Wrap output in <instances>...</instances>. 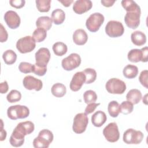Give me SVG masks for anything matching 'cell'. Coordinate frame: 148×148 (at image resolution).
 I'll list each match as a JSON object with an SVG mask.
<instances>
[{"instance_id": "38", "label": "cell", "mask_w": 148, "mask_h": 148, "mask_svg": "<svg viewBox=\"0 0 148 148\" xmlns=\"http://www.w3.org/2000/svg\"><path fill=\"white\" fill-rule=\"evenodd\" d=\"M47 72V66L42 65L38 64L35 63L32 66V72L34 73L35 75L42 76L45 75Z\"/></svg>"}, {"instance_id": "24", "label": "cell", "mask_w": 148, "mask_h": 148, "mask_svg": "<svg viewBox=\"0 0 148 148\" xmlns=\"http://www.w3.org/2000/svg\"><path fill=\"white\" fill-rule=\"evenodd\" d=\"M52 19L49 16H41L37 19L36 25L38 28H42L48 31L52 26Z\"/></svg>"}, {"instance_id": "11", "label": "cell", "mask_w": 148, "mask_h": 148, "mask_svg": "<svg viewBox=\"0 0 148 148\" xmlns=\"http://www.w3.org/2000/svg\"><path fill=\"white\" fill-rule=\"evenodd\" d=\"M141 10L127 12L124 17V21L127 26L131 29H136L140 24Z\"/></svg>"}, {"instance_id": "6", "label": "cell", "mask_w": 148, "mask_h": 148, "mask_svg": "<svg viewBox=\"0 0 148 148\" xmlns=\"http://www.w3.org/2000/svg\"><path fill=\"white\" fill-rule=\"evenodd\" d=\"M124 28L123 24L118 21L110 20L105 27L106 34L111 38H117L123 35Z\"/></svg>"}, {"instance_id": "47", "label": "cell", "mask_w": 148, "mask_h": 148, "mask_svg": "<svg viewBox=\"0 0 148 148\" xmlns=\"http://www.w3.org/2000/svg\"><path fill=\"white\" fill-rule=\"evenodd\" d=\"M143 52V62H146L147 61V55H148V47H145L142 49H141Z\"/></svg>"}, {"instance_id": "19", "label": "cell", "mask_w": 148, "mask_h": 148, "mask_svg": "<svg viewBox=\"0 0 148 148\" xmlns=\"http://www.w3.org/2000/svg\"><path fill=\"white\" fill-rule=\"evenodd\" d=\"M107 117L105 112L98 110L91 116V123L97 127H100L106 122Z\"/></svg>"}, {"instance_id": "48", "label": "cell", "mask_w": 148, "mask_h": 148, "mask_svg": "<svg viewBox=\"0 0 148 148\" xmlns=\"http://www.w3.org/2000/svg\"><path fill=\"white\" fill-rule=\"evenodd\" d=\"M58 2L61 3L65 7H68L73 2V0H58Z\"/></svg>"}, {"instance_id": "31", "label": "cell", "mask_w": 148, "mask_h": 148, "mask_svg": "<svg viewBox=\"0 0 148 148\" xmlns=\"http://www.w3.org/2000/svg\"><path fill=\"white\" fill-rule=\"evenodd\" d=\"M121 3L127 12L140 10V6L135 1L132 0H123Z\"/></svg>"}, {"instance_id": "37", "label": "cell", "mask_w": 148, "mask_h": 148, "mask_svg": "<svg viewBox=\"0 0 148 148\" xmlns=\"http://www.w3.org/2000/svg\"><path fill=\"white\" fill-rule=\"evenodd\" d=\"M134 109L133 104L130 101H123L120 105V113L124 114L131 113Z\"/></svg>"}, {"instance_id": "20", "label": "cell", "mask_w": 148, "mask_h": 148, "mask_svg": "<svg viewBox=\"0 0 148 148\" xmlns=\"http://www.w3.org/2000/svg\"><path fill=\"white\" fill-rule=\"evenodd\" d=\"M15 128L25 136L31 134L34 131L35 126L32 122L30 121H26L20 122Z\"/></svg>"}, {"instance_id": "3", "label": "cell", "mask_w": 148, "mask_h": 148, "mask_svg": "<svg viewBox=\"0 0 148 148\" xmlns=\"http://www.w3.org/2000/svg\"><path fill=\"white\" fill-rule=\"evenodd\" d=\"M35 40L32 36H25L19 39L16 43V48L23 54L31 52L36 46Z\"/></svg>"}, {"instance_id": "36", "label": "cell", "mask_w": 148, "mask_h": 148, "mask_svg": "<svg viewBox=\"0 0 148 148\" xmlns=\"http://www.w3.org/2000/svg\"><path fill=\"white\" fill-rule=\"evenodd\" d=\"M21 98V94L20 91L16 90H11L6 96L8 101L10 103H14L19 101Z\"/></svg>"}, {"instance_id": "33", "label": "cell", "mask_w": 148, "mask_h": 148, "mask_svg": "<svg viewBox=\"0 0 148 148\" xmlns=\"http://www.w3.org/2000/svg\"><path fill=\"white\" fill-rule=\"evenodd\" d=\"M51 0H36V8L40 12H48L50 9Z\"/></svg>"}, {"instance_id": "45", "label": "cell", "mask_w": 148, "mask_h": 148, "mask_svg": "<svg viewBox=\"0 0 148 148\" xmlns=\"http://www.w3.org/2000/svg\"><path fill=\"white\" fill-rule=\"evenodd\" d=\"M101 2L102 4V5L105 7H110L115 2V1L114 0H113V1H112V0H102L101 1Z\"/></svg>"}, {"instance_id": "23", "label": "cell", "mask_w": 148, "mask_h": 148, "mask_svg": "<svg viewBox=\"0 0 148 148\" xmlns=\"http://www.w3.org/2000/svg\"><path fill=\"white\" fill-rule=\"evenodd\" d=\"M127 57L128 60L132 62H143V52L141 49H134L131 50L128 53Z\"/></svg>"}, {"instance_id": "10", "label": "cell", "mask_w": 148, "mask_h": 148, "mask_svg": "<svg viewBox=\"0 0 148 148\" xmlns=\"http://www.w3.org/2000/svg\"><path fill=\"white\" fill-rule=\"evenodd\" d=\"M81 64V58L77 53H71L64 58L61 62L62 68L66 71H72L78 66Z\"/></svg>"}, {"instance_id": "2", "label": "cell", "mask_w": 148, "mask_h": 148, "mask_svg": "<svg viewBox=\"0 0 148 148\" xmlns=\"http://www.w3.org/2000/svg\"><path fill=\"white\" fill-rule=\"evenodd\" d=\"M29 114V110L26 106L20 105L10 106L7 110L8 117L11 120L25 119Z\"/></svg>"}, {"instance_id": "43", "label": "cell", "mask_w": 148, "mask_h": 148, "mask_svg": "<svg viewBox=\"0 0 148 148\" xmlns=\"http://www.w3.org/2000/svg\"><path fill=\"white\" fill-rule=\"evenodd\" d=\"M8 38V34L4 28L3 25L1 24V33H0V41L1 42H5Z\"/></svg>"}, {"instance_id": "25", "label": "cell", "mask_w": 148, "mask_h": 148, "mask_svg": "<svg viewBox=\"0 0 148 148\" xmlns=\"http://www.w3.org/2000/svg\"><path fill=\"white\" fill-rule=\"evenodd\" d=\"M123 73L125 77L127 79H134L138 74V68L134 65L128 64L124 68Z\"/></svg>"}, {"instance_id": "18", "label": "cell", "mask_w": 148, "mask_h": 148, "mask_svg": "<svg viewBox=\"0 0 148 148\" xmlns=\"http://www.w3.org/2000/svg\"><path fill=\"white\" fill-rule=\"evenodd\" d=\"M73 40L77 45H83L88 40V35L83 29H77L73 34Z\"/></svg>"}, {"instance_id": "12", "label": "cell", "mask_w": 148, "mask_h": 148, "mask_svg": "<svg viewBox=\"0 0 148 148\" xmlns=\"http://www.w3.org/2000/svg\"><path fill=\"white\" fill-rule=\"evenodd\" d=\"M4 20L7 25L11 29L18 28L21 22L20 16L13 10H8L5 13Z\"/></svg>"}, {"instance_id": "35", "label": "cell", "mask_w": 148, "mask_h": 148, "mask_svg": "<svg viewBox=\"0 0 148 148\" xmlns=\"http://www.w3.org/2000/svg\"><path fill=\"white\" fill-rule=\"evenodd\" d=\"M83 99L86 103L95 102L97 99V95L94 91L89 90L84 92L83 94Z\"/></svg>"}, {"instance_id": "28", "label": "cell", "mask_w": 148, "mask_h": 148, "mask_svg": "<svg viewBox=\"0 0 148 148\" xmlns=\"http://www.w3.org/2000/svg\"><path fill=\"white\" fill-rule=\"evenodd\" d=\"M54 53L57 56H62L65 54L68 50L67 46L63 42H57L53 45Z\"/></svg>"}, {"instance_id": "5", "label": "cell", "mask_w": 148, "mask_h": 148, "mask_svg": "<svg viewBox=\"0 0 148 148\" xmlns=\"http://www.w3.org/2000/svg\"><path fill=\"white\" fill-rule=\"evenodd\" d=\"M104 20V16L101 13H92L87 19L86 26L90 32H95L99 30L100 27L103 24Z\"/></svg>"}, {"instance_id": "41", "label": "cell", "mask_w": 148, "mask_h": 148, "mask_svg": "<svg viewBox=\"0 0 148 148\" xmlns=\"http://www.w3.org/2000/svg\"><path fill=\"white\" fill-rule=\"evenodd\" d=\"M25 1L24 0H11L9 1L10 5L16 9L23 8L25 5Z\"/></svg>"}, {"instance_id": "29", "label": "cell", "mask_w": 148, "mask_h": 148, "mask_svg": "<svg viewBox=\"0 0 148 148\" xmlns=\"http://www.w3.org/2000/svg\"><path fill=\"white\" fill-rule=\"evenodd\" d=\"M108 110L112 117H117L120 113V105L116 101H112L108 104Z\"/></svg>"}, {"instance_id": "21", "label": "cell", "mask_w": 148, "mask_h": 148, "mask_svg": "<svg viewBox=\"0 0 148 148\" xmlns=\"http://www.w3.org/2000/svg\"><path fill=\"white\" fill-rule=\"evenodd\" d=\"M131 39L133 44L138 46H142L146 42V35L140 31L133 32L131 35Z\"/></svg>"}, {"instance_id": "9", "label": "cell", "mask_w": 148, "mask_h": 148, "mask_svg": "<svg viewBox=\"0 0 148 148\" xmlns=\"http://www.w3.org/2000/svg\"><path fill=\"white\" fill-rule=\"evenodd\" d=\"M103 134L108 142L111 143L117 142L120 138V132L117 124L114 122L108 124L104 128Z\"/></svg>"}, {"instance_id": "30", "label": "cell", "mask_w": 148, "mask_h": 148, "mask_svg": "<svg viewBox=\"0 0 148 148\" xmlns=\"http://www.w3.org/2000/svg\"><path fill=\"white\" fill-rule=\"evenodd\" d=\"M2 58L5 64L8 65H12L16 62L17 54L12 50H7L3 53Z\"/></svg>"}, {"instance_id": "46", "label": "cell", "mask_w": 148, "mask_h": 148, "mask_svg": "<svg viewBox=\"0 0 148 148\" xmlns=\"http://www.w3.org/2000/svg\"><path fill=\"white\" fill-rule=\"evenodd\" d=\"M6 131L3 128V121L1 120V141H3L6 139Z\"/></svg>"}, {"instance_id": "40", "label": "cell", "mask_w": 148, "mask_h": 148, "mask_svg": "<svg viewBox=\"0 0 148 148\" xmlns=\"http://www.w3.org/2000/svg\"><path fill=\"white\" fill-rule=\"evenodd\" d=\"M147 75H148V71L147 70H144V71H142L140 72L139 77V80L140 83L146 88H148Z\"/></svg>"}, {"instance_id": "17", "label": "cell", "mask_w": 148, "mask_h": 148, "mask_svg": "<svg viewBox=\"0 0 148 148\" xmlns=\"http://www.w3.org/2000/svg\"><path fill=\"white\" fill-rule=\"evenodd\" d=\"M24 134L15 128L9 138V142L14 147H20L24 142Z\"/></svg>"}, {"instance_id": "39", "label": "cell", "mask_w": 148, "mask_h": 148, "mask_svg": "<svg viewBox=\"0 0 148 148\" xmlns=\"http://www.w3.org/2000/svg\"><path fill=\"white\" fill-rule=\"evenodd\" d=\"M32 66L33 65L29 62H21L18 65V69L23 73H29L32 72Z\"/></svg>"}, {"instance_id": "42", "label": "cell", "mask_w": 148, "mask_h": 148, "mask_svg": "<svg viewBox=\"0 0 148 148\" xmlns=\"http://www.w3.org/2000/svg\"><path fill=\"white\" fill-rule=\"evenodd\" d=\"M100 105L99 103H95V102H93V103H88L87 105V106H86V109H85V113L86 114H89L91 113H92L95 110V109Z\"/></svg>"}, {"instance_id": "15", "label": "cell", "mask_w": 148, "mask_h": 148, "mask_svg": "<svg viewBox=\"0 0 148 148\" xmlns=\"http://www.w3.org/2000/svg\"><path fill=\"white\" fill-rule=\"evenodd\" d=\"M50 51L47 48H40L35 54L36 63L39 65L47 66V64L50 59Z\"/></svg>"}, {"instance_id": "16", "label": "cell", "mask_w": 148, "mask_h": 148, "mask_svg": "<svg viewBox=\"0 0 148 148\" xmlns=\"http://www.w3.org/2000/svg\"><path fill=\"white\" fill-rule=\"evenodd\" d=\"M92 6V3L90 0H77L73 5V11L79 14H82L90 10Z\"/></svg>"}, {"instance_id": "8", "label": "cell", "mask_w": 148, "mask_h": 148, "mask_svg": "<svg viewBox=\"0 0 148 148\" xmlns=\"http://www.w3.org/2000/svg\"><path fill=\"white\" fill-rule=\"evenodd\" d=\"M143 137V134L140 131L129 128L124 132L123 139L124 142L127 144L138 145L140 143Z\"/></svg>"}, {"instance_id": "32", "label": "cell", "mask_w": 148, "mask_h": 148, "mask_svg": "<svg viewBox=\"0 0 148 148\" xmlns=\"http://www.w3.org/2000/svg\"><path fill=\"white\" fill-rule=\"evenodd\" d=\"M47 36L46 30L42 28H37L32 34V37L36 42H41L43 41Z\"/></svg>"}, {"instance_id": "22", "label": "cell", "mask_w": 148, "mask_h": 148, "mask_svg": "<svg viewBox=\"0 0 148 148\" xmlns=\"http://www.w3.org/2000/svg\"><path fill=\"white\" fill-rule=\"evenodd\" d=\"M142 93L138 89H131L130 90L127 95L126 99L128 101L131 102L133 105L138 103L142 99Z\"/></svg>"}, {"instance_id": "1", "label": "cell", "mask_w": 148, "mask_h": 148, "mask_svg": "<svg viewBox=\"0 0 148 148\" xmlns=\"http://www.w3.org/2000/svg\"><path fill=\"white\" fill-rule=\"evenodd\" d=\"M52 132L47 129L41 130L33 140V146L35 148H47L53 140Z\"/></svg>"}, {"instance_id": "27", "label": "cell", "mask_w": 148, "mask_h": 148, "mask_svg": "<svg viewBox=\"0 0 148 148\" xmlns=\"http://www.w3.org/2000/svg\"><path fill=\"white\" fill-rule=\"evenodd\" d=\"M51 91L54 96L57 98H61L66 94V88L64 84L60 83H57L53 85Z\"/></svg>"}, {"instance_id": "4", "label": "cell", "mask_w": 148, "mask_h": 148, "mask_svg": "<svg viewBox=\"0 0 148 148\" xmlns=\"http://www.w3.org/2000/svg\"><path fill=\"white\" fill-rule=\"evenodd\" d=\"M108 92L113 94H122L126 90V84L121 80L117 78L110 79L105 84Z\"/></svg>"}, {"instance_id": "44", "label": "cell", "mask_w": 148, "mask_h": 148, "mask_svg": "<svg viewBox=\"0 0 148 148\" xmlns=\"http://www.w3.org/2000/svg\"><path fill=\"white\" fill-rule=\"evenodd\" d=\"M8 84L6 80L0 84V92L1 94H5L8 91Z\"/></svg>"}, {"instance_id": "13", "label": "cell", "mask_w": 148, "mask_h": 148, "mask_svg": "<svg viewBox=\"0 0 148 148\" xmlns=\"http://www.w3.org/2000/svg\"><path fill=\"white\" fill-rule=\"evenodd\" d=\"M23 84L24 87L29 90H35V91H40L42 87V82L38 79L30 75L24 77L23 80Z\"/></svg>"}, {"instance_id": "14", "label": "cell", "mask_w": 148, "mask_h": 148, "mask_svg": "<svg viewBox=\"0 0 148 148\" xmlns=\"http://www.w3.org/2000/svg\"><path fill=\"white\" fill-rule=\"evenodd\" d=\"M86 82V76L83 72H77L74 74L70 82L69 87L73 91H79Z\"/></svg>"}, {"instance_id": "7", "label": "cell", "mask_w": 148, "mask_h": 148, "mask_svg": "<svg viewBox=\"0 0 148 148\" xmlns=\"http://www.w3.org/2000/svg\"><path fill=\"white\" fill-rule=\"evenodd\" d=\"M88 123V118L86 113H77L73 119L72 130L76 134H82L86 131Z\"/></svg>"}, {"instance_id": "26", "label": "cell", "mask_w": 148, "mask_h": 148, "mask_svg": "<svg viewBox=\"0 0 148 148\" xmlns=\"http://www.w3.org/2000/svg\"><path fill=\"white\" fill-rule=\"evenodd\" d=\"M65 12L61 9H56L51 13V19L56 25L61 24L65 20Z\"/></svg>"}, {"instance_id": "34", "label": "cell", "mask_w": 148, "mask_h": 148, "mask_svg": "<svg viewBox=\"0 0 148 148\" xmlns=\"http://www.w3.org/2000/svg\"><path fill=\"white\" fill-rule=\"evenodd\" d=\"M86 76V84L93 83L97 78V72L95 69L92 68H86L83 71Z\"/></svg>"}]
</instances>
